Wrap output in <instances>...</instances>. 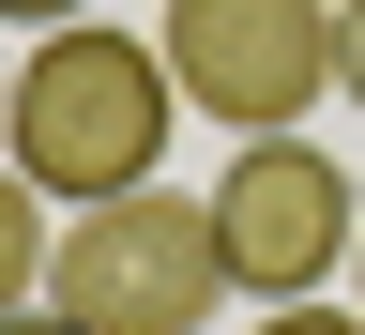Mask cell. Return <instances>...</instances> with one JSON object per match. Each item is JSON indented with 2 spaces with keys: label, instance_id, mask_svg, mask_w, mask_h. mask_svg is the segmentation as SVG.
I'll list each match as a JSON object with an SVG mask.
<instances>
[{
  "label": "cell",
  "instance_id": "6",
  "mask_svg": "<svg viewBox=\"0 0 365 335\" xmlns=\"http://www.w3.org/2000/svg\"><path fill=\"white\" fill-rule=\"evenodd\" d=\"M335 91L365 107V0H335Z\"/></svg>",
  "mask_w": 365,
  "mask_h": 335
},
{
  "label": "cell",
  "instance_id": "9",
  "mask_svg": "<svg viewBox=\"0 0 365 335\" xmlns=\"http://www.w3.org/2000/svg\"><path fill=\"white\" fill-rule=\"evenodd\" d=\"M0 335H76V320H61V305H16V320H0Z\"/></svg>",
  "mask_w": 365,
  "mask_h": 335
},
{
  "label": "cell",
  "instance_id": "8",
  "mask_svg": "<svg viewBox=\"0 0 365 335\" xmlns=\"http://www.w3.org/2000/svg\"><path fill=\"white\" fill-rule=\"evenodd\" d=\"M91 0H0V31H76Z\"/></svg>",
  "mask_w": 365,
  "mask_h": 335
},
{
  "label": "cell",
  "instance_id": "10",
  "mask_svg": "<svg viewBox=\"0 0 365 335\" xmlns=\"http://www.w3.org/2000/svg\"><path fill=\"white\" fill-rule=\"evenodd\" d=\"M350 274H365V244H350Z\"/></svg>",
  "mask_w": 365,
  "mask_h": 335
},
{
  "label": "cell",
  "instance_id": "2",
  "mask_svg": "<svg viewBox=\"0 0 365 335\" xmlns=\"http://www.w3.org/2000/svg\"><path fill=\"white\" fill-rule=\"evenodd\" d=\"M46 305L76 335H198L228 305V244H213V199L182 183H137V199H76L61 244H46Z\"/></svg>",
  "mask_w": 365,
  "mask_h": 335
},
{
  "label": "cell",
  "instance_id": "1",
  "mask_svg": "<svg viewBox=\"0 0 365 335\" xmlns=\"http://www.w3.org/2000/svg\"><path fill=\"white\" fill-rule=\"evenodd\" d=\"M168 122H182L168 46L153 31H107V16L16 46V91H0V153H16L61 214L76 199H137V183L168 168Z\"/></svg>",
  "mask_w": 365,
  "mask_h": 335
},
{
  "label": "cell",
  "instance_id": "3",
  "mask_svg": "<svg viewBox=\"0 0 365 335\" xmlns=\"http://www.w3.org/2000/svg\"><path fill=\"white\" fill-rule=\"evenodd\" d=\"M213 244H228V290L319 305V290L350 274V244H365V199H350V168L319 153V137H228V168H213Z\"/></svg>",
  "mask_w": 365,
  "mask_h": 335
},
{
  "label": "cell",
  "instance_id": "4",
  "mask_svg": "<svg viewBox=\"0 0 365 335\" xmlns=\"http://www.w3.org/2000/svg\"><path fill=\"white\" fill-rule=\"evenodd\" d=\"M153 46L182 107L228 137H304V107L335 91V0H168Z\"/></svg>",
  "mask_w": 365,
  "mask_h": 335
},
{
  "label": "cell",
  "instance_id": "5",
  "mask_svg": "<svg viewBox=\"0 0 365 335\" xmlns=\"http://www.w3.org/2000/svg\"><path fill=\"white\" fill-rule=\"evenodd\" d=\"M46 244H61V229H46V183L0 153V320H16V305H46Z\"/></svg>",
  "mask_w": 365,
  "mask_h": 335
},
{
  "label": "cell",
  "instance_id": "7",
  "mask_svg": "<svg viewBox=\"0 0 365 335\" xmlns=\"http://www.w3.org/2000/svg\"><path fill=\"white\" fill-rule=\"evenodd\" d=\"M259 335H365V305H274Z\"/></svg>",
  "mask_w": 365,
  "mask_h": 335
}]
</instances>
